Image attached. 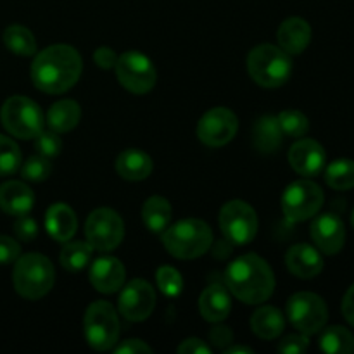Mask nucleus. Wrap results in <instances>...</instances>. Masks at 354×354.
I'll list each match as a JSON object with an SVG mask.
<instances>
[{"mask_svg":"<svg viewBox=\"0 0 354 354\" xmlns=\"http://www.w3.org/2000/svg\"><path fill=\"white\" fill-rule=\"evenodd\" d=\"M83 62L71 45H52L41 50L31 64V80L45 93H64L76 85Z\"/></svg>","mask_w":354,"mask_h":354,"instance_id":"obj_1","label":"nucleus"},{"mask_svg":"<svg viewBox=\"0 0 354 354\" xmlns=\"http://www.w3.org/2000/svg\"><path fill=\"white\" fill-rule=\"evenodd\" d=\"M225 282L228 290L245 304L265 303L275 290V275L272 268L254 252L234 259L227 266Z\"/></svg>","mask_w":354,"mask_h":354,"instance_id":"obj_2","label":"nucleus"},{"mask_svg":"<svg viewBox=\"0 0 354 354\" xmlns=\"http://www.w3.org/2000/svg\"><path fill=\"white\" fill-rule=\"evenodd\" d=\"M166 251L178 259H196L213 244V230L203 220L187 218L162 232Z\"/></svg>","mask_w":354,"mask_h":354,"instance_id":"obj_3","label":"nucleus"},{"mask_svg":"<svg viewBox=\"0 0 354 354\" xmlns=\"http://www.w3.org/2000/svg\"><path fill=\"white\" fill-rule=\"evenodd\" d=\"M55 272L50 259L38 252L19 256L14 266L12 282L17 294L26 299H41L54 287Z\"/></svg>","mask_w":354,"mask_h":354,"instance_id":"obj_4","label":"nucleus"},{"mask_svg":"<svg viewBox=\"0 0 354 354\" xmlns=\"http://www.w3.org/2000/svg\"><path fill=\"white\" fill-rule=\"evenodd\" d=\"M248 71L258 85L265 88H277L289 80L292 61L283 48L263 44L249 52Z\"/></svg>","mask_w":354,"mask_h":354,"instance_id":"obj_5","label":"nucleus"},{"mask_svg":"<svg viewBox=\"0 0 354 354\" xmlns=\"http://www.w3.org/2000/svg\"><path fill=\"white\" fill-rule=\"evenodd\" d=\"M3 128L17 138H35L44 130V114L41 109L28 97H10L3 102L0 111Z\"/></svg>","mask_w":354,"mask_h":354,"instance_id":"obj_6","label":"nucleus"},{"mask_svg":"<svg viewBox=\"0 0 354 354\" xmlns=\"http://www.w3.org/2000/svg\"><path fill=\"white\" fill-rule=\"evenodd\" d=\"M85 337L90 348L95 351H107L120 339V320L113 304L97 301L88 306L85 313Z\"/></svg>","mask_w":354,"mask_h":354,"instance_id":"obj_7","label":"nucleus"},{"mask_svg":"<svg viewBox=\"0 0 354 354\" xmlns=\"http://www.w3.org/2000/svg\"><path fill=\"white\" fill-rule=\"evenodd\" d=\"M287 318L301 334H318L328 320L327 304L313 292H297L287 301Z\"/></svg>","mask_w":354,"mask_h":354,"instance_id":"obj_8","label":"nucleus"},{"mask_svg":"<svg viewBox=\"0 0 354 354\" xmlns=\"http://www.w3.org/2000/svg\"><path fill=\"white\" fill-rule=\"evenodd\" d=\"M324 206V190L310 180L290 183L282 196V211L292 223L306 221L318 214Z\"/></svg>","mask_w":354,"mask_h":354,"instance_id":"obj_9","label":"nucleus"},{"mask_svg":"<svg viewBox=\"0 0 354 354\" xmlns=\"http://www.w3.org/2000/svg\"><path fill=\"white\" fill-rule=\"evenodd\" d=\"M118 82L131 93L144 95L151 92L156 85V68L151 59L142 52L128 50L118 57L116 62Z\"/></svg>","mask_w":354,"mask_h":354,"instance_id":"obj_10","label":"nucleus"},{"mask_svg":"<svg viewBox=\"0 0 354 354\" xmlns=\"http://www.w3.org/2000/svg\"><path fill=\"white\" fill-rule=\"evenodd\" d=\"M85 235L90 248L95 251H113L124 237L123 220L116 211L109 207H99L86 218Z\"/></svg>","mask_w":354,"mask_h":354,"instance_id":"obj_11","label":"nucleus"},{"mask_svg":"<svg viewBox=\"0 0 354 354\" xmlns=\"http://www.w3.org/2000/svg\"><path fill=\"white\" fill-rule=\"evenodd\" d=\"M220 228L230 244H249L258 234L256 211L244 201H230L220 211Z\"/></svg>","mask_w":354,"mask_h":354,"instance_id":"obj_12","label":"nucleus"},{"mask_svg":"<svg viewBox=\"0 0 354 354\" xmlns=\"http://www.w3.org/2000/svg\"><path fill=\"white\" fill-rule=\"evenodd\" d=\"M239 130L237 116L227 107H214L201 118L197 124V135L201 142L209 147L227 145Z\"/></svg>","mask_w":354,"mask_h":354,"instance_id":"obj_13","label":"nucleus"},{"mask_svg":"<svg viewBox=\"0 0 354 354\" xmlns=\"http://www.w3.org/2000/svg\"><path fill=\"white\" fill-rule=\"evenodd\" d=\"M156 292L149 282L135 279L123 286L118 299L120 313L130 322H144L154 311Z\"/></svg>","mask_w":354,"mask_h":354,"instance_id":"obj_14","label":"nucleus"},{"mask_svg":"<svg viewBox=\"0 0 354 354\" xmlns=\"http://www.w3.org/2000/svg\"><path fill=\"white\" fill-rule=\"evenodd\" d=\"M311 239L324 254H337L344 248V223L337 214H320L311 223Z\"/></svg>","mask_w":354,"mask_h":354,"instance_id":"obj_15","label":"nucleus"},{"mask_svg":"<svg viewBox=\"0 0 354 354\" xmlns=\"http://www.w3.org/2000/svg\"><path fill=\"white\" fill-rule=\"evenodd\" d=\"M327 154L325 149L313 138H303L296 142L289 151V162L294 171L301 176H317L325 168Z\"/></svg>","mask_w":354,"mask_h":354,"instance_id":"obj_16","label":"nucleus"},{"mask_svg":"<svg viewBox=\"0 0 354 354\" xmlns=\"http://www.w3.org/2000/svg\"><path fill=\"white\" fill-rule=\"evenodd\" d=\"M90 283L102 294H113L124 283V266L114 256H100L90 266Z\"/></svg>","mask_w":354,"mask_h":354,"instance_id":"obj_17","label":"nucleus"},{"mask_svg":"<svg viewBox=\"0 0 354 354\" xmlns=\"http://www.w3.org/2000/svg\"><path fill=\"white\" fill-rule=\"evenodd\" d=\"M286 265L299 279H313L324 270V258L310 244H294L286 254Z\"/></svg>","mask_w":354,"mask_h":354,"instance_id":"obj_18","label":"nucleus"},{"mask_svg":"<svg viewBox=\"0 0 354 354\" xmlns=\"http://www.w3.org/2000/svg\"><path fill=\"white\" fill-rule=\"evenodd\" d=\"M35 194L26 183L7 182L0 185V209L10 216H23L33 207Z\"/></svg>","mask_w":354,"mask_h":354,"instance_id":"obj_19","label":"nucleus"},{"mask_svg":"<svg viewBox=\"0 0 354 354\" xmlns=\"http://www.w3.org/2000/svg\"><path fill=\"white\" fill-rule=\"evenodd\" d=\"M199 310L204 320L211 324H220L230 315L232 299L228 290L220 283H213L203 290L199 299Z\"/></svg>","mask_w":354,"mask_h":354,"instance_id":"obj_20","label":"nucleus"},{"mask_svg":"<svg viewBox=\"0 0 354 354\" xmlns=\"http://www.w3.org/2000/svg\"><path fill=\"white\" fill-rule=\"evenodd\" d=\"M78 220L76 214L68 204H52L45 214V228L48 235L57 242H68L76 234Z\"/></svg>","mask_w":354,"mask_h":354,"instance_id":"obj_21","label":"nucleus"},{"mask_svg":"<svg viewBox=\"0 0 354 354\" xmlns=\"http://www.w3.org/2000/svg\"><path fill=\"white\" fill-rule=\"evenodd\" d=\"M311 40V28L301 17H289L283 21L279 28V44L280 48L289 55L301 54L306 50Z\"/></svg>","mask_w":354,"mask_h":354,"instance_id":"obj_22","label":"nucleus"},{"mask_svg":"<svg viewBox=\"0 0 354 354\" xmlns=\"http://www.w3.org/2000/svg\"><path fill=\"white\" fill-rule=\"evenodd\" d=\"M116 171L121 178L130 180V182L145 180L152 173L151 156L138 149H128L118 156Z\"/></svg>","mask_w":354,"mask_h":354,"instance_id":"obj_23","label":"nucleus"},{"mask_svg":"<svg viewBox=\"0 0 354 354\" xmlns=\"http://www.w3.org/2000/svg\"><path fill=\"white\" fill-rule=\"evenodd\" d=\"M282 138L283 133L277 116H263L261 120L256 121L252 130V144L258 152L261 154L277 152L282 145Z\"/></svg>","mask_w":354,"mask_h":354,"instance_id":"obj_24","label":"nucleus"},{"mask_svg":"<svg viewBox=\"0 0 354 354\" xmlns=\"http://www.w3.org/2000/svg\"><path fill=\"white\" fill-rule=\"evenodd\" d=\"M80 118H82V109H80L78 104L71 99H66L55 102L48 109L45 120H47V127L52 131H55V133H68L73 128H76V124L80 123Z\"/></svg>","mask_w":354,"mask_h":354,"instance_id":"obj_25","label":"nucleus"},{"mask_svg":"<svg viewBox=\"0 0 354 354\" xmlns=\"http://www.w3.org/2000/svg\"><path fill=\"white\" fill-rule=\"evenodd\" d=\"M251 327L258 337L265 339V341H272V339H277L283 332L286 317H283L279 308L263 306L252 315Z\"/></svg>","mask_w":354,"mask_h":354,"instance_id":"obj_26","label":"nucleus"},{"mask_svg":"<svg viewBox=\"0 0 354 354\" xmlns=\"http://www.w3.org/2000/svg\"><path fill=\"white\" fill-rule=\"evenodd\" d=\"M142 218L145 227L154 234H162L171 221V204L161 196H152L142 207Z\"/></svg>","mask_w":354,"mask_h":354,"instance_id":"obj_27","label":"nucleus"},{"mask_svg":"<svg viewBox=\"0 0 354 354\" xmlns=\"http://www.w3.org/2000/svg\"><path fill=\"white\" fill-rule=\"evenodd\" d=\"M320 349L328 354L354 353V335L341 325L325 328L320 337Z\"/></svg>","mask_w":354,"mask_h":354,"instance_id":"obj_28","label":"nucleus"},{"mask_svg":"<svg viewBox=\"0 0 354 354\" xmlns=\"http://www.w3.org/2000/svg\"><path fill=\"white\" fill-rule=\"evenodd\" d=\"M3 44L12 54L30 57L37 52V40L28 28L12 24L3 31Z\"/></svg>","mask_w":354,"mask_h":354,"instance_id":"obj_29","label":"nucleus"},{"mask_svg":"<svg viewBox=\"0 0 354 354\" xmlns=\"http://www.w3.org/2000/svg\"><path fill=\"white\" fill-rule=\"evenodd\" d=\"M325 182L335 190H349L354 187V161L335 159L325 169Z\"/></svg>","mask_w":354,"mask_h":354,"instance_id":"obj_30","label":"nucleus"},{"mask_svg":"<svg viewBox=\"0 0 354 354\" xmlns=\"http://www.w3.org/2000/svg\"><path fill=\"white\" fill-rule=\"evenodd\" d=\"M92 248L88 242H68L61 251V265L62 268L71 273H78L88 265Z\"/></svg>","mask_w":354,"mask_h":354,"instance_id":"obj_31","label":"nucleus"},{"mask_svg":"<svg viewBox=\"0 0 354 354\" xmlns=\"http://www.w3.org/2000/svg\"><path fill=\"white\" fill-rule=\"evenodd\" d=\"M21 168V151L14 140L0 135V176L14 175Z\"/></svg>","mask_w":354,"mask_h":354,"instance_id":"obj_32","label":"nucleus"},{"mask_svg":"<svg viewBox=\"0 0 354 354\" xmlns=\"http://www.w3.org/2000/svg\"><path fill=\"white\" fill-rule=\"evenodd\" d=\"M277 118H279L282 133L287 135V137H303L310 130V121H308V118L301 111L287 109L282 111Z\"/></svg>","mask_w":354,"mask_h":354,"instance_id":"obj_33","label":"nucleus"},{"mask_svg":"<svg viewBox=\"0 0 354 354\" xmlns=\"http://www.w3.org/2000/svg\"><path fill=\"white\" fill-rule=\"evenodd\" d=\"M156 280H158L159 290L165 294L166 297H176L180 296L183 289V279L178 273V270H175L173 266H161L156 273Z\"/></svg>","mask_w":354,"mask_h":354,"instance_id":"obj_34","label":"nucleus"},{"mask_svg":"<svg viewBox=\"0 0 354 354\" xmlns=\"http://www.w3.org/2000/svg\"><path fill=\"white\" fill-rule=\"evenodd\" d=\"M50 169L52 166L48 158H44V156L38 154L26 159V162L21 166V175L28 182H44L50 175Z\"/></svg>","mask_w":354,"mask_h":354,"instance_id":"obj_35","label":"nucleus"},{"mask_svg":"<svg viewBox=\"0 0 354 354\" xmlns=\"http://www.w3.org/2000/svg\"><path fill=\"white\" fill-rule=\"evenodd\" d=\"M35 149H37V152L40 156L50 159V158H55V156L61 152L62 142H61V138H59V135L55 133V131H52V130L44 131V130H41L40 133L35 137Z\"/></svg>","mask_w":354,"mask_h":354,"instance_id":"obj_36","label":"nucleus"},{"mask_svg":"<svg viewBox=\"0 0 354 354\" xmlns=\"http://www.w3.org/2000/svg\"><path fill=\"white\" fill-rule=\"evenodd\" d=\"M14 234L17 235V239L23 242H31L37 239L38 235V225L37 221L33 220L28 214H23V216H17L16 223H14Z\"/></svg>","mask_w":354,"mask_h":354,"instance_id":"obj_37","label":"nucleus"},{"mask_svg":"<svg viewBox=\"0 0 354 354\" xmlns=\"http://www.w3.org/2000/svg\"><path fill=\"white\" fill-rule=\"evenodd\" d=\"M308 348H310V341L304 334L287 335L279 344V351L283 354H303L308 351Z\"/></svg>","mask_w":354,"mask_h":354,"instance_id":"obj_38","label":"nucleus"},{"mask_svg":"<svg viewBox=\"0 0 354 354\" xmlns=\"http://www.w3.org/2000/svg\"><path fill=\"white\" fill-rule=\"evenodd\" d=\"M21 254V245L7 235H0V265L14 263Z\"/></svg>","mask_w":354,"mask_h":354,"instance_id":"obj_39","label":"nucleus"},{"mask_svg":"<svg viewBox=\"0 0 354 354\" xmlns=\"http://www.w3.org/2000/svg\"><path fill=\"white\" fill-rule=\"evenodd\" d=\"M93 61L99 68L102 69H111L116 66L118 55L113 48L109 47H99L95 52H93Z\"/></svg>","mask_w":354,"mask_h":354,"instance_id":"obj_40","label":"nucleus"},{"mask_svg":"<svg viewBox=\"0 0 354 354\" xmlns=\"http://www.w3.org/2000/svg\"><path fill=\"white\" fill-rule=\"evenodd\" d=\"M209 337L214 346L227 349V346L232 344V341H234V332H232L227 325H216V327H213V330L209 332Z\"/></svg>","mask_w":354,"mask_h":354,"instance_id":"obj_41","label":"nucleus"},{"mask_svg":"<svg viewBox=\"0 0 354 354\" xmlns=\"http://www.w3.org/2000/svg\"><path fill=\"white\" fill-rule=\"evenodd\" d=\"M176 351L180 354H211V348L206 344V342L201 341V339L192 337L183 341L182 344L178 346Z\"/></svg>","mask_w":354,"mask_h":354,"instance_id":"obj_42","label":"nucleus"},{"mask_svg":"<svg viewBox=\"0 0 354 354\" xmlns=\"http://www.w3.org/2000/svg\"><path fill=\"white\" fill-rule=\"evenodd\" d=\"M116 354H137V353H152V349L149 348L145 342L138 341V339H128V341H123L116 349H114Z\"/></svg>","mask_w":354,"mask_h":354,"instance_id":"obj_43","label":"nucleus"},{"mask_svg":"<svg viewBox=\"0 0 354 354\" xmlns=\"http://www.w3.org/2000/svg\"><path fill=\"white\" fill-rule=\"evenodd\" d=\"M342 315H344L346 320L354 327V283L349 287L344 299H342Z\"/></svg>","mask_w":354,"mask_h":354,"instance_id":"obj_44","label":"nucleus"},{"mask_svg":"<svg viewBox=\"0 0 354 354\" xmlns=\"http://www.w3.org/2000/svg\"><path fill=\"white\" fill-rule=\"evenodd\" d=\"M225 353H227V354H235V353H244V354L249 353V354H251L252 349L248 348V346H232V348L225 349Z\"/></svg>","mask_w":354,"mask_h":354,"instance_id":"obj_45","label":"nucleus"},{"mask_svg":"<svg viewBox=\"0 0 354 354\" xmlns=\"http://www.w3.org/2000/svg\"><path fill=\"white\" fill-rule=\"evenodd\" d=\"M351 221H353V227H354V211H353V218H351Z\"/></svg>","mask_w":354,"mask_h":354,"instance_id":"obj_46","label":"nucleus"}]
</instances>
